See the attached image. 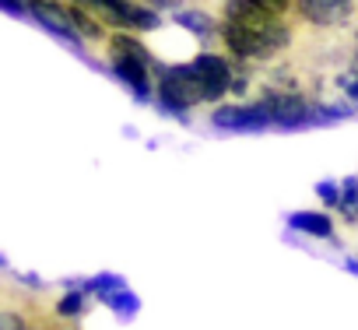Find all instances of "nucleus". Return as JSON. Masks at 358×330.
Here are the masks:
<instances>
[{"label": "nucleus", "instance_id": "f257e3e1", "mask_svg": "<svg viewBox=\"0 0 358 330\" xmlns=\"http://www.w3.org/2000/svg\"><path fill=\"white\" fill-rule=\"evenodd\" d=\"M151 78H155V109L165 113V116H176V120H190L187 113L204 106V88L201 81L194 78L190 64H165L158 60L151 67Z\"/></svg>", "mask_w": 358, "mask_h": 330}, {"label": "nucleus", "instance_id": "f03ea898", "mask_svg": "<svg viewBox=\"0 0 358 330\" xmlns=\"http://www.w3.org/2000/svg\"><path fill=\"white\" fill-rule=\"evenodd\" d=\"M190 71H194V78H197V81H201V88H204V102L218 106V102L229 95V88H232L236 64H232V57H229V53L201 50V53H194Z\"/></svg>", "mask_w": 358, "mask_h": 330}, {"label": "nucleus", "instance_id": "7ed1b4c3", "mask_svg": "<svg viewBox=\"0 0 358 330\" xmlns=\"http://www.w3.org/2000/svg\"><path fill=\"white\" fill-rule=\"evenodd\" d=\"M211 127L229 134H257L271 130V109L264 99L257 102H218L211 109Z\"/></svg>", "mask_w": 358, "mask_h": 330}, {"label": "nucleus", "instance_id": "20e7f679", "mask_svg": "<svg viewBox=\"0 0 358 330\" xmlns=\"http://www.w3.org/2000/svg\"><path fill=\"white\" fill-rule=\"evenodd\" d=\"M260 99L271 109V127L274 130H309L313 127V102L302 92H292V88L274 92V88H267Z\"/></svg>", "mask_w": 358, "mask_h": 330}, {"label": "nucleus", "instance_id": "39448f33", "mask_svg": "<svg viewBox=\"0 0 358 330\" xmlns=\"http://www.w3.org/2000/svg\"><path fill=\"white\" fill-rule=\"evenodd\" d=\"M29 18H32L36 25H43L53 39L67 43L71 50H85V39H81L78 29L71 25L64 0H29Z\"/></svg>", "mask_w": 358, "mask_h": 330}, {"label": "nucleus", "instance_id": "423d86ee", "mask_svg": "<svg viewBox=\"0 0 358 330\" xmlns=\"http://www.w3.org/2000/svg\"><path fill=\"white\" fill-rule=\"evenodd\" d=\"M109 71H113V78H120L130 88V95L137 102H151L155 99V78H151L148 64H141L134 57H109Z\"/></svg>", "mask_w": 358, "mask_h": 330}, {"label": "nucleus", "instance_id": "0eeeda50", "mask_svg": "<svg viewBox=\"0 0 358 330\" xmlns=\"http://www.w3.org/2000/svg\"><path fill=\"white\" fill-rule=\"evenodd\" d=\"M355 4L351 0H295V15L306 18L309 25H320V29H337L351 18Z\"/></svg>", "mask_w": 358, "mask_h": 330}, {"label": "nucleus", "instance_id": "6e6552de", "mask_svg": "<svg viewBox=\"0 0 358 330\" xmlns=\"http://www.w3.org/2000/svg\"><path fill=\"white\" fill-rule=\"evenodd\" d=\"M172 22L194 39H215L218 36V18L201 11V8H179V11H172Z\"/></svg>", "mask_w": 358, "mask_h": 330}, {"label": "nucleus", "instance_id": "1a4fd4ad", "mask_svg": "<svg viewBox=\"0 0 358 330\" xmlns=\"http://www.w3.org/2000/svg\"><path fill=\"white\" fill-rule=\"evenodd\" d=\"M285 225L292 232L313 236V239H334V218L327 211H292L285 218Z\"/></svg>", "mask_w": 358, "mask_h": 330}, {"label": "nucleus", "instance_id": "9d476101", "mask_svg": "<svg viewBox=\"0 0 358 330\" xmlns=\"http://www.w3.org/2000/svg\"><path fill=\"white\" fill-rule=\"evenodd\" d=\"M64 8H67V18H71V25L78 29V36L85 39V43H106L109 39V32H106V25L85 8V4H74V0H64Z\"/></svg>", "mask_w": 358, "mask_h": 330}, {"label": "nucleus", "instance_id": "9b49d317", "mask_svg": "<svg viewBox=\"0 0 358 330\" xmlns=\"http://www.w3.org/2000/svg\"><path fill=\"white\" fill-rule=\"evenodd\" d=\"M85 306H88V295L81 292V285H78V288H64V295H60L57 306H53V316H57L60 323H74V320L85 316Z\"/></svg>", "mask_w": 358, "mask_h": 330}, {"label": "nucleus", "instance_id": "f8f14e48", "mask_svg": "<svg viewBox=\"0 0 358 330\" xmlns=\"http://www.w3.org/2000/svg\"><path fill=\"white\" fill-rule=\"evenodd\" d=\"M99 302H102L106 309H113L120 320H134V316H137V309H141V299H137L130 288H116V292L102 295Z\"/></svg>", "mask_w": 358, "mask_h": 330}, {"label": "nucleus", "instance_id": "ddd939ff", "mask_svg": "<svg viewBox=\"0 0 358 330\" xmlns=\"http://www.w3.org/2000/svg\"><path fill=\"white\" fill-rule=\"evenodd\" d=\"M116 288H127V281L120 278V274H92V278H85L81 281V292L85 295H95V299H102V295H109V292H116Z\"/></svg>", "mask_w": 358, "mask_h": 330}, {"label": "nucleus", "instance_id": "4468645a", "mask_svg": "<svg viewBox=\"0 0 358 330\" xmlns=\"http://www.w3.org/2000/svg\"><path fill=\"white\" fill-rule=\"evenodd\" d=\"M337 211L344 215V222H358V176H344L341 180V204Z\"/></svg>", "mask_w": 358, "mask_h": 330}, {"label": "nucleus", "instance_id": "2eb2a0df", "mask_svg": "<svg viewBox=\"0 0 358 330\" xmlns=\"http://www.w3.org/2000/svg\"><path fill=\"white\" fill-rule=\"evenodd\" d=\"M250 4L260 15H271V18H292L295 15V0H250Z\"/></svg>", "mask_w": 358, "mask_h": 330}, {"label": "nucleus", "instance_id": "dca6fc26", "mask_svg": "<svg viewBox=\"0 0 358 330\" xmlns=\"http://www.w3.org/2000/svg\"><path fill=\"white\" fill-rule=\"evenodd\" d=\"M337 88L344 92V99H348V102H358V67H355V64H351L348 71H341V74H337Z\"/></svg>", "mask_w": 358, "mask_h": 330}, {"label": "nucleus", "instance_id": "f3484780", "mask_svg": "<svg viewBox=\"0 0 358 330\" xmlns=\"http://www.w3.org/2000/svg\"><path fill=\"white\" fill-rule=\"evenodd\" d=\"M313 190H316V197H320L327 208L337 211V204H341V183H334V180H320Z\"/></svg>", "mask_w": 358, "mask_h": 330}, {"label": "nucleus", "instance_id": "a211bd4d", "mask_svg": "<svg viewBox=\"0 0 358 330\" xmlns=\"http://www.w3.org/2000/svg\"><path fill=\"white\" fill-rule=\"evenodd\" d=\"M29 323V316L15 306H0V330H22Z\"/></svg>", "mask_w": 358, "mask_h": 330}, {"label": "nucleus", "instance_id": "6ab92c4d", "mask_svg": "<svg viewBox=\"0 0 358 330\" xmlns=\"http://www.w3.org/2000/svg\"><path fill=\"white\" fill-rule=\"evenodd\" d=\"M148 8H155V11H179L187 4V0H144Z\"/></svg>", "mask_w": 358, "mask_h": 330}, {"label": "nucleus", "instance_id": "aec40b11", "mask_svg": "<svg viewBox=\"0 0 358 330\" xmlns=\"http://www.w3.org/2000/svg\"><path fill=\"white\" fill-rule=\"evenodd\" d=\"M18 285H25V288H32V292H39V288H46V281H43L39 274H32V271H25V274H18Z\"/></svg>", "mask_w": 358, "mask_h": 330}, {"label": "nucleus", "instance_id": "412c9836", "mask_svg": "<svg viewBox=\"0 0 358 330\" xmlns=\"http://www.w3.org/2000/svg\"><path fill=\"white\" fill-rule=\"evenodd\" d=\"M22 330H46V323H32V320H29V323H25Z\"/></svg>", "mask_w": 358, "mask_h": 330}, {"label": "nucleus", "instance_id": "4be33fe9", "mask_svg": "<svg viewBox=\"0 0 358 330\" xmlns=\"http://www.w3.org/2000/svg\"><path fill=\"white\" fill-rule=\"evenodd\" d=\"M351 64L358 67V32H355V57H351Z\"/></svg>", "mask_w": 358, "mask_h": 330}, {"label": "nucleus", "instance_id": "5701e85b", "mask_svg": "<svg viewBox=\"0 0 358 330\" xmlns=\"http://www.w3.org/2000/svg\"><path fill=\"white\" fill-rule=\"evenodd\" d=\"M0 271H8V257L4 253H0Z\"/></svg>", "mask_w": 358, "mask_h": 330}, {"label": "nucleus", "instance_id": "b1692460", "mask_svg": "<svg viewBox=\"0 0 358 330\" xmlns=\"http://www.w3.org/2000/svg\"><path fill=\"white\" fill-rule=\"evenodd\" d=\"M46 330H64V327H46Z\"/></svg>", "mask_w": 358, "mask_h": 330}]
</instances>
